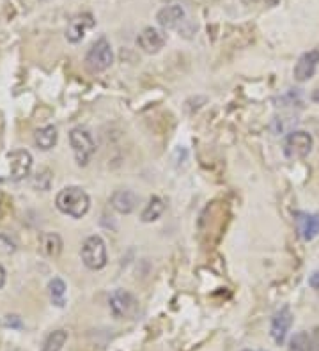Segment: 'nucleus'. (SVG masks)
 Masks as SVG:
<instances>
[{
	"label": "nucleus",
	"instance_id": "f8f14e48",
	"mask_svg": "<svg viewBox=\"0 0 319 351\" xmlns=\"http://www.w3.org/2000/svg\"><path fill=\"white\" fill-rule=\"evenodd\" d=\"M296 227H298V232L302 236L305 241H311L314 240L316 236L319 234V215L314 213H296Z\"/></svg>",
	"mask_w": 319,
	"mask_h": 351
},
{
	"label": "nucleus",
	"instance_id": "0eeeda50",
	"mask_svg": "<svg viewBox=\"0 0 319 351\" xmlns=\"http://www.w3.org/2000/svg\"><path fill=\"white\" fill-rule=\"evenodd\" d=\"M291 326H293V313L291 308L285 305L281 311H276L272 317V325H270V335L279 346L285 343V337L290 334Z\"/></svg>",
	"mask_w": 319,
	"mask_h": 351
},
{
	"label": "nucleus",
	"instance_id": "6ab92c4d",
	"mask_svg": "<svg viewBox=\"0 0 319 351\" xmlns=\"http://www.w3.org/2000/svg\"><path fill=\"white\" fill-rule=\"evenodd\" d=\"M48 289H50L51 302L57 305V307H64V296H66V284H64L62 278L56 277L51 278L50 284H48Z\"/></svg>",
	"mask_w": 319,
	"mask_h": 351
},
{
	"label": "nucleus",
	"instance_id": "423d86ee",
	"mask_svg": "<svg viewBox=\"0 0 319 351\" xmlns=\"http://www.w3.org/2000/svg\"><path fill=\"white\" fill-rule=\"evenodd\" d=\"M110 311L117 319H133L139 314V302L130 291L115 289L108 298Z\"/></svg>",
	"mask_w": 319,
	"mask_h": 351
},
{
	"label": "nucleus",
	"instance_id": "7ed1b4c3",
	"mask_svg": "<svg viewBox=\"0 0 319 351\" xmlns=\"http://www.w3.org/2000/svg\"><path fill=\"white\" fill-rule=\"evenodd\" d=\"M82 261L89 270H102L105 268L108 257H106V245L102 236H89L82 245Z\"/></svg>",
	"mask_w": 319,
	"mask_h": 351
},
{
	"label": "nucleus",
	"instance_id": "1a4fd4ad",
	"mask_svg": "<svg viewBox=\"0 0 319 351\" xmlns=\"http://www.w3.org/2000/svg\"><path fill=\"white\" fill-rule=\"evenodd\" d=\"M165 43L167 36L160 29H154V27H145L141 34H139V38H137V45L145 53H158V51L165 47Z\"/></svg>",
	"mask_w": 319,
	"mask_h": 351
},
{
	"label": "nucleus",
	"instance_id": "bb28decb",
	"mask_svg": "<svg viewBox=\"0 0 319 351\" xmlns=\"http://www.w3.org/2000/svg\"><path fill=\"white\" fill-rule=\"evenodd\" d=\"M241 2L245 5H250V4H254V2H257V0H241Z\"/></svg>",
	"mask_w": 319,
	"mask_h": 351
},
{
	"label": "nucleus",
	"instance_id": "412c9836",
	"mask_svg": "<svg viewBox=\"0 0 319 351\" xmlns=\"http://www.w3.org/2000/svg\"><path fill=\"white\" fill-rule=\"evenodd\" d=\"M309 351H319V326H316L309 341Z\"/></svg>",
	"mask_w": 319,
	"mask_h": 351
},
{
	"label": "nucleus",
	"instance_id": "9b49d317",
	"mask_svg": "<svg viewBox=\"0 0 319 351\" xmlns=\"http://www.w3.org/2000/svg\"><path fill=\"white\" fill-rule=\"evenodd\" d=\"M318 64H319V50L305 51V53L298 59L296 66H294V78H296L298 82H307L309 78L314 77Z\"/></svg>",
	"mask_w": 319,
	"mask_h": 351
},
{
	"label": "nucleus",
	"instance_id": "b1692460",
	"mask_svg": "<svg viewBox=\"0 0 319 351\" xmlns=\"http://www.w3.org/2000/svg\"><path fill=\"white\" fill-rule=\"evenodd\" d=\"M4 284H5V271H4V268L0 266V289L4 287Z\"/></svg>",
	"mask_w": 319,
	"mask_h": 351
},
{
	"label": "nucleus",
	"instance_id": "20e7f679",
	"mask_svg": "<svg viewBox=\"0 0 319 351\" xmlns=\"http://www.w3.org/2000/svg\"><path fill=\"white\" fill-rule=\"evenodd\" d=\"M69 144H71L78 165H87L93 154L96 153V144L85 128H73L69 133Z\"/></svg>",
	"mask_w": 319,
	"mask_h": 351
},
{
	"label": "nucleus",
	"instance_id": "a211bd4d",
	"mask_svg": "<svg viewBox=\"0 0 319 351\" xmlns=\"http://www.w3.org/2000/svg\"><path fill=\"white\" fill-rule=\"evenodd\" d=\"M66 341H68V332L66 330H56L45 339L41 351H60Z\"/></svg>",
	"mask_w": 319,
	"mask_h": 351
},
{
	"label": "nucleus",
	"instance_id": "39448f33",
	"mask_svg": "<svg viewBox=\"0 0 319 351\" xmlns=\"http://www.w3.org/2000/svg\"><path fill=\"white\" fill-rule=\"evenodd\" d=\"M312 146H314V141H312L311 133L302 132V130L291 132L284 142L285 158L291 160V162L303 160L305 156H309V153L312 151Z\"/></svg>",
	"mask_w": 319,
	"mask_h": 351
},
{
	"label": "nucleus",
	"instance_id": "f03ea898",
	"mask_svg": "<svg viewBox=\"0 0 319 351\" xmlns=\"http://www.w3.org/2000/svg\"><path fill=\"white\" fill-rule=\"evenodd\" d=\"M112 62H114V51L106 38H99L85 56V66L91 73H102L110 68Z\"/></svg>",
	"mask_w": 319,
	"mask_h": 351
},
{
	"label": "nucleus",
	"instance_id": "f257e3e1",
	"mask_svg": "<svg viewBox=\"0 0 319 351\" xmlns=\"http://www.w3.org/2000/svg\"><path fill=\"white\" fill-rule=\"evenodd\" d=\"M56 204L60 213L69 215L73 219H82L91 208V197L80 186H68L57 193Z\"/></svg>",
	"mask_w": 319,
	"mask_h": 351
},
{
	"label": "nucleus",
	"instance_id": "cd10ccee",
	"mask_svg": "<svg viewBox=\"0 0 319 351\" xmlns=\"http://www.w3.org/2000/svg\"><path fill=\"white\" fill-rule=\"evenodd\" d=\"M162 2H172V0H162Z\"/></svg>",
	"mask_w": 319,
	"mask_h": 351
},
{
	"label": "nucleus",
	"instance_id": "a878e982",
	"mask_svg": "<svg viewBox=\"0 0 319 351\" xmlns=\"http://www.w3.org/2000/svg\"><path fill=\"white\" fill-rule=\"evenodd\" d=\"M264 2H266V4H268V5H276V4H279V0H264Z\"/></svg>",
	"mask_w": 319,
	"mask_h": 351
},
{
	"label": "nucleus",
	"instance_id": "ddd939ff",
	"mask_svg": "<svg viewBox=\"0 0 319 351\" xmlns=\"http://www.w3.org/2000/svg\"><path fill=\"white\" fill-rule=\"evenodd\" d=\"M185 20V9L179 4H170L162 8L156 14V22L163 29H176Z\"/></svg>",
	"mask_w": 319,
	"mask_h": 351
},
{
	"label": "nucleus",
	"instance_id": "aec40b11",
	"mask_svg": "<svg viewBox=\"0 0 319 351\" xmlns=\"http://www.w3.org/2000/svg\"><path fill=\"white\" fill-rule=\"evenodd\" d=\"M309 341H311L309 332H298L291 337L290 351H309Z\"/></svg>",
	"mask_w": 319,
	"mask_h": 351
},
{
	"label": "nucleus",
	"instance_id": "dca6fc26",
	"mask_svg": "<svg viewBox=\"0 0 319 351\" xmlns=\"http://www.w3.org/2000/svg\"><path fill=\"white\" fill-rule=\"evenodd\" d=\"M57 130L56 126H45V128H39L36 130L34 133V141L38 144L39 149L43 151H48L57 144Z\"/></svg>",
	"mask_w": 319,
	"mask_h": 351
},
{
	"label": "nucleus",
	"instance_id": "9d476101",
	"mask_svg": "<svg viewBox=\"0 0 319 351\" xmlns=\"http://www.w3.org/2000/svg\"><path fill=\"white\" fill-rule=\"evenodd\" d=\"M9 169H11V178L14 181H20L30 174L32 169V154L25 149H18L8 154Z\"/></svg>",
	"mask_w": 319,
	"mask_h": 351
},
{
	"label": "nucleus",
	"instance_id": "5701e85b",
	"mask_svg": "<svg viewBox=\"0 0 319 351\" xmlns=\"http://www.w3.org/2000/svg\"><path fill=\"white\" fill-rule=\"evenodd\" d=\"M8 326H16V328H20V326H21L20 317H18V316H8Z\"/></svg>",
	"mask_w": 319,
	"mask_h": 351
},
{
	"label": "nucleus",
	"instance_id": "6e6552de",
	"mask_svg": "<svg viewBox=\"0 0 319 351\" xmlns=\"http://www.w3.org/2000/svg\"><path fill=\"white\" fill-rule=\"evenodd\" d=\"M96 25V20L91 13H80L75 14L68 22V29H66V39L69 43H80L85 34L89 32L93 27Z\"/></svg>",
	"mask_w": 319,
	"mask_h": 351
},
{
	"label": "nucleus",
	"instance_id": "4468645a",
	"mask_svg": "<svg viewBox=\"0 0 319 351\" xmlns=\"http://www.w3.org/2000/svg\"><path fill=\"white\" fill-rule=\"evenodd\" d=\"M137 202H139V197L132 190H117L114 192V195L110 197V204L117 213L128 215L132 213L137 208Z\"/></svg>",
	"mask_w": 319,
	"mask_h": 351
},
{
	"label": "nucleus",
	"instance_id": "c85d7f7f",
	"mask_svg": "<svg viewBox=\"0 0 319 351\" xmlns=\"http://www.w3.org/2000/svg\"><path fill=\"white\" fill-rule=\"evenodd\" d=\"M243 351H252V350H243Z\"/></svg>",
	"mask_w": 319,
	"mask_h": 351
},
{
	"label": "nucleus",
	"instance_id": "393cba45",
	"mask_svg": "<svg viewBox=\"0 0 319 351\" xmlns=\"http://www.w3.org/2000/svg\"><path fill=\"white\" fill-rule=\"evenodd\" d=\"M311 98H312V101H314V103H319V87H316V89L312 90Z\"/></svg>",
	"mask_w": 319,
	"mask_h": 351
},
{
	"label": "nucleus",
	"instance_id": "4be33fe9",
	"mask_svg": "<svg viewBox=\"0 0 319 351\" xmlns=\"http://www.w3.org/2000/svg\"><path fill=\"white\" fill-rule=\"evenodd\" d=\"M309 286H311L312 289L319 295V271H316V274L311 275V278H309Z\"/></svg>",
	"mask_w": 319,
	"mask_h": 351
},
{
	"label": "nucleus",
	"instance_id": "2eb2a0df",
	"mask_svg": "<svg viewBox=\"0 0 319 351\" xmlns=\"http://www.w3.org/2000/svg\"><path fill=\"white\" fill-rule=\"evenodd\" d=\"M39 249L47 257H59L62 252V238L57 232H43L39 238Z\"/></svg>",
	"mask_w": 319,
	"mask_h": 351
},
{
	"label": "nucleus",
	"instance_id": "f3484780",
	"mask_svg": "<svg viewBox=\"0 0 319 351\" xmlns=\"http://www.w3.org/2000/svg\"><path fill=\"white\" fill-rule=\"evenodd\" d=\"M163 211H165V202L158 197V195H154V197L149 199L147 206H145L144 211H142V215H141L142 222H145V223L154 222V220H158L160 217H162Z\"/></svg>",
	"mask_w": 319,
	"mask_h": 351
}]
</instances>
